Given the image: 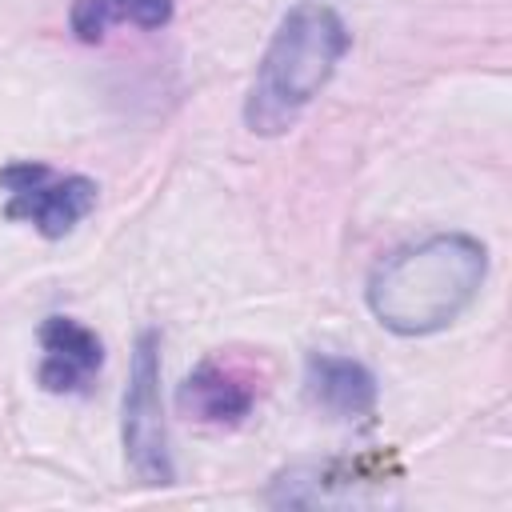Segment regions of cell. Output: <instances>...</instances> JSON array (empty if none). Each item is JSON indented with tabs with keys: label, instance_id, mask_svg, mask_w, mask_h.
Listing matches in <instances>:
<instances>
[{
	"label": "cell",
	"instance_id": "1",
	"mask_svg": "<svg viewBox=\"0 0 512 512\" xmlns=\"http://www.w3.org/2000/svg\"><path fill=\"white\" fill-rule=\"evenodd\" d=\"M488 276V248L464 232H440L388 252L364 288L368 312L396 336H432L464 316Z\"/></svg>",
	"mask_w": 512,
	"mask_h": 512
},
{
	"label": "cell",
	"instance_id": "6",
	"mask_svg": "<svg viewBox=\"0 0 512 512\" xmlns=\"http://www.w3.org/2000/svg\"><path fill=\"white\" fill-rule=\"evenodd\" d=\"M104 368L100 336L76 316H48L40 324V368L36 380L52 396H84Z\"/></svg>",
	"mask_w": 512,
	"mask_h": 512
},
{
	"label": "cell",
	"instance_id": "4",
	"mask_svg": "<svg viewBox=\"0 0 512 512\" xmlns=\"http://www.w3.org/2000/svg\"><path fill=\"white\" fill-rule=\"evenodd\" d=\"M4 216L32 224L44 240L68 236L96 208V180L80 172H56L44 160H8L0 168Z\"/></svg>",
	"mask_w": 512,
	"mask_h": 512
},
{
	"label": "cell",
	"instance_id": "9",
	"mask_svg": "<svg viewBox=\"0 0 512 512\" xmlns=\"http://www.w3.org/2000/svg\"><path fill=\"white\" fill-rule=\"evenodd\" d=\"M176 0H76L68 12V24L76 40L96 44L108 36L116 24H136V28H164L172 20Z\"/></svg>",
	"mask_w": 512,
	"mask_h": 512
},
{
	"label": "cell",
	"instance_id": "2",
	"mask_svg": "<svg viewBox=\"0 0 512 512\" xmlns=\"http://www.w3.org/2000/svg\"><path fill=\"white\" fill-rule=\"evenodd\" d=\"M348 48H352V32L336 8L320 0H300L296 8H288L244 96L248 132L256 136L288 132L304 116V108L324 92V84L336 76Z\"/></svg>",
	"mask_w": 512,
	"mask_h": 512
},
{
	"label": "cell",
	"instance_id": "5",
	"mask_svg": "<svg viewBox=\"0 0 512 512\" xmlns=\"http://www.w3.org/2000/svg\"><path fill=\"white\" fill-rule=\"evenodd\" d=\"M388 476H400L396 468L384 472V460H324V464H296L272 480L268 500L292 504V508H316V504H364L384 496Z\"/></svg>",
	"mask_w": 512,
	"mask_h": 512
},
{
	"label": "cell",
	"instance_id": "7",
	"mask_svg": "<svg viewBox=\"0 0 512 512\" xmlns=\"http://www.w3.org/2000/svg\"><path fill=\"white\" fill-rule=\"evenodd\" d=\"M304 396L332 420H368L376 412V376L336 352H308L304 360Z\"/></svg>",
	"mask_w": 512,
	"mask_h": 512
},
{
	"label": "cell",
	"instance_id": "8",
	"mask_svg": "<svg viewBox=\"0 0 512 512\" xmlns=\"http://www.w3.org/2000/svg\"><path fill=\"white\" fill-rule=\"evenodd\" d=\"M176 404H180L192 420H200V424L236 428V424H244V420L252 416V408H256V388H252L240 372H232V368H224V364H216V360H204V364H196V368L184 376V384H180V392H176Z\"/></svg>",
	"mask_w": 512,
	"mask_h": 512
},
{
	"label": "cell",
	"instance_id": "3",
	"mask_svg": "<svg viewBox=\"0 0 512 512\" xmlns=\"http://www.w3.org/2000/svg\"><path fill=\"white\" fill-rule=\"evenodd\" d=\"M120 436H124L128 468L144 484H172L176 480L168 428H164V408H160V332L156 328H144L136 336L128 388H124Z\"/></svg>",
	"mask_w": 512,
	"mask_h": 512
}]
</instances>
